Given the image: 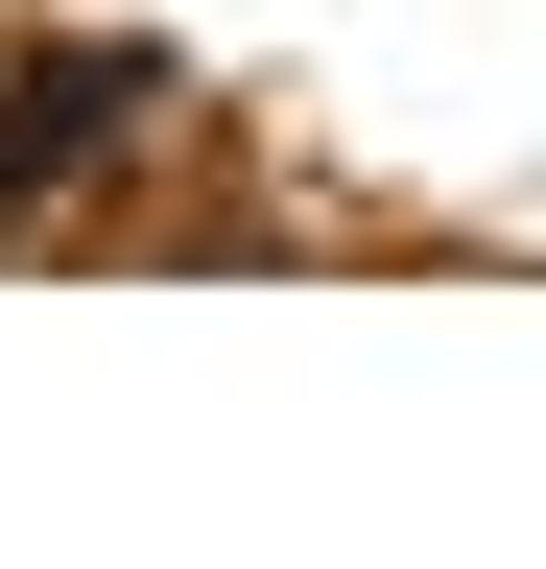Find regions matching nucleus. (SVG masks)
<instances>
[{"label": "nucleus", "instance_id": "obj_1", "mask_svg": "<svg viewBox=\"0 0 546 569\" xmlns=\"http://www.w3.org/2000/svg\"><path fill=\"white\" fill-rule=\"evenodd\" d=\"M143 96H167L143 48H48V71H24V119H0V213H48L96 142H143Z\"/></svg>", "mask_w": 546, "mask_h": 569}]
</instances>
